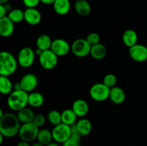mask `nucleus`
<instances>
[{"label":"nucleus","mask_w":147,"mask_h":146,"mask_svg":"<svg viewBox=\"0 0 147 146\" xmlns=\"http://www.w3.org/2000/svg\"><path fill=\"white\" fill-rule=\"evenodd\" d=\"M21 123L17 115L11 113H4L0 117V134L7 138H10L17 135L20 131Z\"/></svg>","instance_id":"obj_1"},{"label":"nucleus","mask_w":147,"mask_h":146,"mask_svg":"<svg viewBox=\"0 0 147 146\" xmlns=\"http://www.w3.org/2000/svg\"><path fill=\"white\" fill-rule=\"evenodd\" d=\"M17 59L11 52L2 51L0 53V74L9 77L16 72L18 65Z\"/></svg>","instance_id":"obj_2"},{"label":"nucleus","mask_w":147,"mask_h":146,"mask_svg":"<svg viewBox=\"0 0 147 146\" xmlns=\"http://www.w3.org/2000/svg\"><path fill=\"white\" fill-rule=\"evenodd\" d=\"M29 93L24 90H14L8 95L7 105L12 111L18 112L28 105Z\"/></svg>","instance_id":"obj_3"},{"label":"nucleus","mask_w":147,"mask_h":146,"mask_svg":"<svg viewBox=\"0 0 147 146\" xmlns=\"http://www.w3.org/2000/svg\"><path fill=\"white\" fill-rule=\"evenodd\" d=\"M39 131H40V127L36 125L33 122H32V123L22 124L18 135L21 140L30 143L34 141V140H37Z\"/></svg>","instance_id":"obj_4"},{"label":"nucleus","mask_w":147,"mask_h":146,"mask_svg":"<svg viewBox=\"0 0 147 146\" xmlns=\"http://www.w3.org/2000/svg\"><path fill=\"white\" fill-rule=\"evenodd\" d=\"M111 88L103 82L96 83L90 87L89 94L90 97L96 102H103L109 98Z\"/></svg>","instance_id":"obj_5"},{"label":"nucleus","mask_w":147,"mask_h":146,"mask_svg":"<svg viewBox=\"0 0 147 146\" xmlns=\"http://www.w3.org/2000/svg\"><path fill=\"white\" fill-rule=\"evenodd\" d=\"M35 52L33 49L29 47H24L19 51L17 55V62L19 65L23 68L30 67L35 60Z\"/></svg>","instance_id":"obj_6"},{"label":"nucleus","mask_w":147,"mask_h":146,"mask_svg":"<svg viewBox=\"0 0 147 146\" xmlns=\"http://www.w3.org/2000/svg\"><path fill=\"white\" fill-rule=\"evenodd\" d=\"M71 127L70 125L60 123L57 125L54 126L52 130L53 140L57 143H64L67 140H68L71 136Z\"/></svg>","instance_id":"obj_7"},{"label":"nucleus","mask_w":147,"mask_h":146,"mask_svg":"<svg viewBox=\"0 0 147 146\" xmlns=\"http://www.w3.org/2000/svg\"><path fill=\"white\" fill-rule=\"evenodd\" d=\"M91 46L86 39L78 38L75 40L71 44V52L75 56L80 58L87 57L90 54Z\"/></svg>","instance_id":"obj_8"},{"label":"nucleus","mask_w":147,"mask_h":146,"mask_svg":"<svg viewBox=\"0 0 147 146\" xmlns=\"http://www.w3.org/2000/svg\"><path fill=\"white\" fill-rule=\"evenodd\" d=\"M39 57V63L44 70H51L58 63V57L51 50L43 51Z\"/></svg>","instance_id":"obj_9"},{"label":"nucleus","mask_w":147,"mask_h":146,"mask_svg":"<svg viewBox=\"0 0 147 146\" xmlns=\"http://www.w3.org/2000/svg\"><path fill=\"white\" fill-rule=\"evenodd\" d=\"M50 50L57 57H63L71 51V45L64 39L57 38L53 41Z\"/></svg>","instance_id":"obj_10"},{"label":"nucleus","mask_w":147,"mask_h":146,"mask_svg":"<svg viewBox=\"0 0 147 146\" xmlns=\"http://www.w3.org/2000/svg\"><path fill=\"white\" fill-rule=\"evenodd\" d=\"M129 56L137 62H144L147 60V47L142 44H136L129 48Z\"/></svg>","instance_id":"obj_11"},{"label":"nucleus","mask_w":147,"mask_h":146,"mask_svg":"<svg viewBox=\"0 0 147 146\" xmlns=\"http://www.w3.org/2000/svg\"><path fill=\"white\" fill-rule=\"evenodd\" d=\"M20 82L22 90L28 93L34 91L38 85V78L32 73H27L24 74Z\"/></svg>","instance_id":"obj_12"},{"label":"nucleus","mask_w":147,"mask_h":146,"mask_svg":"<svg viewBox=\"0 0 147 146\" xmlns=\"http://www.w3.org/2000/svg\"><path fill=\"white\" fill-rule=\"evenodd\" d=\"M24 21L30 25L35 26L40 24L42 20V14L36 8H27L24 10Z\"/></svg>","instance_id":"obj_13"},{"label":"nucleus","mask_w":147,"mask_h":146,"mask_svg":"<svg viewBox=\"0 0 147 146\" xmlns=\"http://www.w3.org/2000/svg\"><path fill=\"white\" fill-rule=\"evenodd\" d=\"M14 31V23L8 17L0 18V35L2 37H9Z\"/></svg>","instance_id":"obj_14"},{"label":"nucleus","mask_w":147,"mask_h":146,"mask_svg":"<svg viewBox=\"0 0 147 146\" xmlns=\"http://www.w3.org/2000/svg\"><path fill=\"white\" fill-rule=\"evenodd\" d=\"M72 110L74 111L78 117L83 118L88 113L89 105L86 100L83 99H78L73 102L72 104Z\"/></svg>","instance_id":"obj_15"},{"label":"nucleus","mask_w":147,"mask_h":146,"mask_svg":"<svg viewBox=\"0 0 147 146\" xmlns=\"http://www.w3.org/2000/svg\"><path fill=\"white\" fill-rule=\"evenodd\" d=\"M109 99L113 104H121L126 100V93L122 88L115 86L111 88Z\"/></svg>","instance_id":"obj_16"},{"label":"nucleus","mask_w":147,"mask_h":146,"mask_svg":"<svg viewBox=\"0 0 147 146\" xmlns=\"http://www.w3.org/2000/svg\"><path fill=\"white\" fill-rule=\"evenodd\" d=\"M53 6L56 14L60 16L68 14L71 7L70 0H55Z\"/></svg>","instance_id":"obj_17"},{"label":"nucleus","mask_w":147,"mask_h":146,"mask_svg":"<svg viewBox=\"0 0 147 146\" xmlns=\"http://www.w3.org/2000/svg\"><path fill=\"white\" fill-rule=\"evenodd\" d=\"M138 34L135 30L129 29L123 32L122 36L123 42L129 48L133 47L138 43Z\"/></svg>","instance_id":"obj_18"},{"label":"nucleus","mask_w":147,"mask_h":146,"mask_svg":"<svg viewBox=\"0 0 147 146\" xmlns=\"http://www.w3.org/2000/svg\"><path fill=\"white\" fill-rule=\"evenodd\" d=\"M76 127L78 133L81 136H87L91 133L92 131V123L88 119L80 118L76 123Z\"/></svg>","instance_id":"obj_19"},{"label":"nucleus","mask_w":147,"mask_h":146,"mask_svg":"<svg viewBox=\"0 0 147 146\" xmlns=\"http://www.w3.org/2000/svg\"><path fill=\"white\" fill-rule=\"evenodd\" d=\"M75 10L79 16L86 17L91 11V7L87 0H77L75 3Z\"/></svg>","instance_id":"obj_20"},{"label":"nucleus","mask_w":147,"mask_h":146,"mask_svg":"<svg viewBox=\"0 0 147 146\" xmlns=\"http://www.w3.org/2000/svg\"><path fill=\"white\" fill-rule=\"evenodd\" d=\"M17 113V117H18L19 120H20L22 124L32 123V122H33L34 116H35L34 112L27 107L19 110Z\"/></svg>","instance_id":"obj_21"},{"label":"nucleus","mask_w":147,"mask_h":146,"mask_svg":"<svg viewBox=\"0 0 147 146\" xmlns=\"http://www.w3.org/2000/svg\"><path fill=\"white\" fill-rule=\"evenodd\" d=\"M45 102L44 96L38 92H32L29 93L28 105L30 107L38 108L43 104Z\"/></svg>","instance_id":"obj_22"},{"label":"nucleus","mask_w":147,"mask_h":146,"mask_svg":"<svg viewBox=\"0 0 147 146\" xmlns=\"http://www.w3.org/2000/svg\"><path fill=\"white\" fill-rule=\"evenodd\" d=\"M106 54H107L106 47L101 43H98V44L91 46L90 54L95 60H103V58L106 57Z\"/></svg>","instance_id":"obj_23"},{"label":"nucleus","mask_w":147,"mask_h":146,"mask_svg":"<svg viewBox=\"0 0 147 146\" xmlns=\"http://www.w3.org/2000/svg\"><path fill=\"white\" fill-rule=\"evenodd\" d=\"M71 127V136L68 140L63 143V146H80V138L81 135L77 130L76 124L70 126Z\"/></svg>","instance_id":"obj_24"},{"label":"nucleus","mask_w":147,"mask_h":146,"mask_svg":"<svg viewBox=\"0 0 147 146\" xmlns=\"http://www.w3.org/2000/svg\"><path fill=\"white\" fill-rule=\"evenodd\" d=\"M14 91V84L9 77L0 76V92L2 94L9 95Z\"/></svg>","instance_id":"obj_25"},{"label":"nucleus","mask_w":147,"mask_h":146,"mask_svg":"<svg viewBox=\"0 0 147 146\" xmlns=\"http://www.w3.org/2000/svg\"><path fill=\"white\" fill-rule=\"evenodd\" d=\"M53 41L51 37L47 34H41L36 40V46L37 48L40 49L42 51H45L50 50Z\"/></svg>","instance_id":"obj_26"},{"label":"nucleus","mask_w":147,"mask_h":146,"mask_svg":"<svg viewBox=\"0 0 147 146\" xmlns=\"http://www.w3.org/2000/svg\"><path fill=\"white\" fill-rule=\"evenodd\" d=\"M62 123L67 125H73L77 123L78 116L71 109H65L61 113Z\"/></svg>","instance_id":"obj_27"},{"label":"nucleus","mask_w":147,"mask_h":146,"mask_svg":"<svg viewBox=\"0 0 147 146\" xmlns=\"http://www.w3.org/2000/svg\"><path fill=\"white\" fill-rule=\"evenodd\" d=\"M37 142L44 145L45 146L47 145L48 144L51 143L53 140L52 131L49 130L48 129L40 130L37 137Z\"/></svg>","instance_id":"obj_28"},{"label":"nucleus","mask_w":147,"mask_h":146,"mask_svg":"<svg viewBox=\"0 0 147 146\" xmlns=\"http://www.w3.org/2000/svg\"><path fill=\"white\" fill-rule=\"evenodd\" d=\"M7 17L12 21L14 24L20 23L24 20V11L19 8L12 9L7 14Z\"/></svg>","instance_id":"obj_29"},{"label":"nucleus","mask_w":147,"mask_h":146,"mask_svg":"<svg viewBox=\"0 0 147 146\" xmlns=\"http://www.w3.org/2000/svg\"><path fill=\"white\" fill-rule=\"evenodd\" d=\"M47 120L49 123L53 126H56L57 125L62 123V115L61 113L55 110H53L49 112L47 115Z\"/></svg>","instance_id":"obj_30"},{"label":"nucleus","mask_w":147,"mask_h":146,"mask_svg":"<svg viewBox=\"0 0 147 146\" xmlns=\"http://www.w3.org/2000/svg\"><path fill=\"white\" fill-rule=\"evenodd\" d=\"M103 83L109 88H112V87H115L117 83V77L115 74H112V73H109L103 77Z\"/></svg>","instance_id":"obj_31"},{"label":"nucleus","mask_w":147,"mask_h":146,"mask_svg":"<svg viewBox=\"0 0 147 146\" xmlns=\"http://www.w3.org/2000/svg\"><path fill=\"white\" fill-rule=\"evenodd\" d=\"M86 39L90 46H93L100 43V37L97 32H91L88 34Z\"/></svg>","instance_id":"obj_32"},{"label":"nucleus","mask_w":147,"mask_h":146,"mask_svg":"<svg viewBox=\"0 0 147 146\" xmlns=\"http://www.w3.org/2000/svg\"><path fill=\"white\" fill-rule=\"evenodd\" d=\"M33 123H34L36 125L38 126L39 127H42L46 123V117L42 114L35 115L34 120H33Z\"/></svg>","instance_id":"obj_33"},{"label":"nucleus","mask_w":147,"mask_h":146,"mask_svg":"<svg viewBox=\"0 0 147 146\" xmlns=\"http://www.w3.org/2000/svg\"><path fill=\"white\" fill-rule=\"evenodd\" d=\"M22 2L27 8H36L40 4V0H22Z\"/></svg>","instance_id":"obj_34"},{"label":"nucleus","mask_w":147,"mask_h":146,"mask_svg":"<svg viewBox=\"0 0 147 146\" xmlns=\"http://www.w3.org/2000/svg\"><path fill=\"white\" fill-rule=\"evenodd\" d=\"M16 146H31V145L30 144L29 142L21 140V141H20L18 143H17Z\"/></svg>","instance_id":"obj_35"},{"label":"nucleus","mask_w":147,"mask_h":146,"mask_svg":"<svg viewBox=\"0 0 147 146\" xmlns=\"http://www.w3.org/2000/svg\"><path fill=\"white\" fill-rule=\"evenodd\" d=\"M14 90H23L21 84H20V82L14 83Z\"/></svg>","instance_id":"obj_36"},{"label":"nucleus","mask_w":147,"mask_h":146,"mask_svg":"<svg viewBox=\"0 0 147 146\" xmlns=\"http://www.w3.org/2000/svg\"><path fill=\"white\" fill-rule=\"evenodd\" d=\"M55 0H40V2L44 4L50 5V4H53L55 2Z\"/></svg>","instance_id":"obj_37"},{"label":"nucleus","mask_w":147,"mask_h":146,"mask_svg":"<svg viewBox=\"0 0 147 146\" xmlns=\"http://www.w3.org/2000/svg\"><path fill=\"white\" fill-rule=\"evenodd\" d=\"M43 51H42L41 50H40V49L38 48H36V50H34V52H35V54L36 56H38V57H40V55H41V54L42 53Z\"/></svg>","instance_id":"obj_38"},{"label":"nucleus","mask_w":147,"mask_h":146,"mask_svg":"<svg viewBox=\"0 0 147 146\" xmlns=\"http://www.w3.org/2000/svg\"><path fill=\"white\" fill-rule=\"evenodd\" d=\"M46 146H60V145H59V143H56V142H52L51 143H50V144H48Z\"/></svg>","instance_id":"obj_39"},{"label":"nucleus","mask_w":147,"mask_h":146,"mask_svg":"<svg viewBox=\"0 0 147 146\" xmlns=\"http://www.w3.org/2000/svg\"><path fill=\"white\" fill-rule=\"evenodd\" d=\"M31 146H45V145H44L41 144L40 143H39V142H36V143H32V144L31 145Z\"/></svg>","instance_id":"obj_40"},{"label":"nucleus","mask_w":147,"mask_h":146,"mask_svg":"<svg viewBox=\"0 0 147 146\" xmlns=\"http://www.w3.org/2000/svg\"><path fill=\"white\" fill-rule=\"evenodd\" d=\"M9 0H0V4H5L8 3Z\"/></svg>","instance_id":"obj_41"},{"label":"nucleus","mask_w":147,"mask_h":146,"mask_svg":"<svg viewBox=\"0 0 147 146\" xmlns=\"http://www.w3.org/2000/svg\"><path fill=\"white\" fill-rule=\"evenodd\" d=\"M4 137H4L3 135L0 134V144H2L3 140H4Z\"/></svg>","instance_id":"obj_42"}]
</instances>
